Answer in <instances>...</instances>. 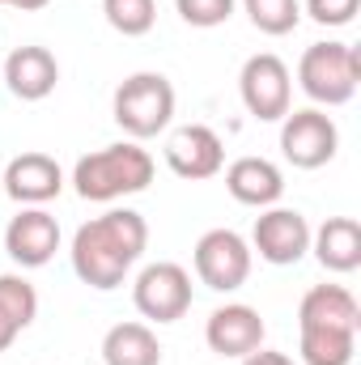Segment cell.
Returning a JSON list of instances; mask_svg holds the SVG:
<instances>
[{"mask_svg": "<svg viewBox=\"0 0 361 365\" xmlns=\"http://www.w3.org/2000/svg\"><path fill=\"white\" fill-rule=\"evenodd\" d=\"M149 247V221L136 208H111L73 234V272L90 289H119Z\"/></svg>", "mask_w": 361, "mask_h": 365, "instance_id": "6da1fadb", "label": "cell"}, {"mask_svg": "<svg viewBox=\"0 0 361 365\" xmlns=\"http://www.w3.org/2000/svg\"><path fill=\"white\" fill-rule=\"evenodd\" d=\"M153 182V158L141 140H119L98 153H86L73 166V187L90 204H115L123 195H141Z\"/></svg>", "mask_w": 361, "mask_h": 365, "instance_id": "7a4b0ae2", "label": "cell"}, {"mask_svg": "<svg viewBox=\"0 0 361 365\" xmlns=\"http://www.w3.org/2000/svg\"><path fill=\"white\" fill-rule=\"evenodd\" d=\"M175 86L162 73H132L119 81V90L111 98V115L123 128L128 140H153L171 128L175 119Z\"/></svg>", "mask_w": 361, "mask_h": 365, "instance_id": "3957f363", "label": "cell"}, {"mask_svg": "<svg viewBox=\"0 0 361 365\" xmlns=\"http://www.w3.org/2000/svg\"><path fill=\"white\" fill-rule=\"evenodd\" d=\"M298 86L319 106H345L361 86L357 47L349 43H310L298 60Z\"/></svg>", "mask_w": 361, "mask_h": 365, "instance_id": "277c9868", "label": "cell"}, {"mask_svg": "<svg viewBox=\"0 0 361 365\" xmlns=\"http://www.w3.org/2000/svg\"><path fill=\"white\" fill-rule=\"evenodd\" d=\"M336 149H340V128L327 110L306 106V110H289L280 119V153L289 166L319 170L336 158Z\"/></svg>", "mask_w": 361, "mask_h": 365, "instance_id": "5b68a950", "label": "cell"}, {"mask_svg": "<svg viewBox=\"0 0 361 365\" xmlns=\"http://www.w3.org/2000/svg\"><path fill=\"white\" fill-rule=\"evenodd\" d=\"M238 93H243V106L247 115H255L260 123H280L293 106V77H289V64L272 51H260L243 64L238 73Z\"/></svg>", "mask_w": 361, "mask_h": 365, "instance_id": "8992f818", "label": "cell"}, {"mask_svg": "<svg viewBox=\"0 0 361 365\" xmlns=\"http://www.w3.org/2000/svg\"><path fill=\"white\" fill-rule=\"evenodd\" d=\"M251 255L255 251L238 230H208V234H200V242L191 251V264H195L200 284H208L217 293H234L251 276Z\"/></svg>", "mask_w": 361, "mask_h": 365, "instance_id": "52a82bcc", "label": "cell"}, {"mask_svg": "<svg viewBox=\"0 0 361 365\" xmlns=\"http://www.w3.org/2000/svg\"><path fill=\"white\" fill-rule=\"evenodd\" d=\"M191 272L183 264L158 259L149 268H141V276L132 280V302L149 323H179L191 310Z\"/></svg>", "mask_w": 361, "mask_h": 365, "instance_id": "ba28073f", "label": "cell"}, {"mask_svg": "<svg viewBox=\"0 0 361 365\" xmlns=\"http://www.w3.org/2000/svg\"><path fill=\"white\" fill-rule=\"evenodd\" d=\"M251 251H260V259L272 268H289L298 259H306L310 251V221L298 208H260L255 230H251Z\"/></svg>", "mask_w": 361, "mask_h": 365, "instance_id": "9c48e42d", "label": "cell"}, {"mask_svg": "<svg viewBox=\"0 0 361 365\" xmlns=\"http://www.w3.org/2000/svg\"><path fill=\"white\" fill-rule=\"evenodd\" d=\"M264 336H268L264 314L255 306H247V302H225L204 323V344L217 357H230V361H243L247 353L264 349Z\"/></svg>", "mask_w": 361, "mask_h": 365, "instance_id": "30bf717a", "label": "cell"}, {"mask_svg": "<svg viewBox=\"0 0 361 365\" xmlns=\"http://www.w3.org/2000/svg\"><path fill=\"white\" fill-rule=\"evenodd\" d=\"M166 166L187 182L217 179L225 170V145L208 123H183L166 136Z\"/></svg>", "mask_w": 361, "mask_h": 365, "instance_id": "8fae6325", "label": "cell"}, {"mask_svg": "<svg viewBox=\"0 0 361 365\" xmlns=\"http://www.w3.org/2000/svg\"><path fill=\"white\" fill-rule=\"evenodd\" d=\"M4 251L21 268H43L60 251V221L47 208H21L4 225Z\"/></svg>", "mask_w": 361, "mask_h": 365, "instance_id": "7c38bea8", "label": "cell"}, {"mask_svg": "<svg viewBox=\"0 0 361 365\" xmlns=\"http://www.w3.org/2000/svg\"><path fill=\"white\" fill-rule=\"evenodd\" d=\"M0 182L9 191V200H17L26 208H43L47 200H56L64 191V170L47 153H21V158H13L4 166V179Z\"/></svg>", "mask_w": 361, "mask_h": 365, "instance_id": "4fadbf2b", "label": "cell"}, {"mask_svg": "<svg viewBox=\"0 0 361 365\" xmlns=\"http://www.w3.org/2000/svg\"><path fill=\"white\" fill-rule=\"evenodd\" d=\"M4 86L21 102H43L60 86V60L47 47L26 43V47L9 51V60H4Z\"/></svg>", "mask_w": 361, "mask_h": 365, "instance_id": "5bb4252c", "label": "cell"}, {"mask_svg": "<svg viewBox=\"0 0 361 365\" xmlns=\"http://www.w3.org/2000/svg\"><path fill=\"white\" fill-rule=\"evenodd\" d=\"M225 191L238 204H247V208H272L285 195V175H280L276 162L247 153V158H238V162L225 166Z\"/></svg>", "mask_w": 361, "mask_h": 365, "instance_id": "9a60e30c", "label": "cell"}, {"mask_svg": "<svg viewBox=\"0 0 361 365\" xmlns=\"http://www.w3.org/2000/svg\"><path fill=\"white\" fill-rule=\"evenodd\" d=\"M298 327H336V331H357L361 306L345 284H315L306 289L298 306Z\"/></svg>", "mask_w": 361, "mask_h": 365, "instance_id": "2e32d148", "label": "cell"}, {"mask_svg": "<svg viewBox=\"0 0 361 365\" xmlns=\"http://www.w3.org/2000/svg\"><path fill=\"white\" fill-rule=\"evenodd\" d=\"M310 251L327 272H357L361 268V225L353 217H327L310 230Z\"/></svg>", "mask_w": 361, "mask_h": 365, "instance_id": "e0dca14e", "label": "cell"}, {"mask_svg": "<svg viewBox=\"0 0 361 365\" xmlns=\"http://www.w3.org/2000/svg\"><path fill=\"white\" fill-rule=\"evenodd\" d=\"M106 365H162V340L149 323H115L102 336Z\"/></svg>", "mask_w": 361, "mask_h": 365, "instance_id": "ac0fdd59", "label": "cell"}, {"mask_svg": "<svg viewBox=\"0 0 361 365\" xmlns=\"http://www.w3.org/2000/svg\"><path fill=\"white\" fill-rule=\"evenodd\" d=\"M39 319V289L17 272L0 276V353L13 349V340Z\"/></svg>", "mask_w": 361, "mask_h": 365, "instance_id": "d6986e66", "label": "cell"}, {"mask_svg": "<svg viewBox=\"0 0 361 365\" xmlns=\"http://www.w3.org/2000/svg\"><path fill=\"white\" fill-rule=\"evenodd\" d=\"M302 331V361L306 365H349L357 353V331H336V327H298Z\"/></svg>", "mask_w": 361, "mask_h": 365, "instance_id": "ffe728a7", "label": "cell"}, {"mask_svg": "<svg viewBox=\"0 0 361 365\" xmlns=\"http://www.w3.org/2000/svg\"><path fill=\"white\" fill-rule=\"evenodd\" d=\"M102 17H106V26L115 34L141 38L158 21V0H102Z\"/></svg>", "mask_w": 361, "mask_h": 365, "instance_id": "44dd1931", "label": "cell"}, {"mask_svg": "<svg viewBox=\"0 0 361 365\" xmlns=\"http://www.w3.org/2000/svg\"><path fill=\"white\" fill-rule=\"evenodd\" d=\"M243 9H247L251 26L260 34H272V38L293 34L302 21V0H243Z\"/></svg>", "mask_w": 361, "mask_h": 365, "instance_id": "7402d4cb", "label": "cell"}, {"mask_svg": "<svg viewBox=\"0 0 361 365\" xmlns=\"http://www.w3.org/2000/svg\"><path fill=\"white\" fill-rule=\"evenodd\" d=\"M234 4L238 0H175L179 17L195 30H213V26H225L234 17Z\"/></svg>", "mask_w": 361, "mask_h": 365, "instance_id": "603a6c76", "label": "cell"}, {"mask_svg": "<svg viewBox=\"0 0 361 365\" xmlns=\"http://www.w3.org/2000/svg\"><path fill=\"white\" fill-rule=\"evenodd\" d=\"M302 13H310V21L319 26H349L361 13V0H306Z\"/></svg>", "mask_w": 361, "mask_h": 365, "instance_id": "cb8c5ba5", "label": "cell"}, {"mask_svg": "<svg viewBox=\"0 0 361 365\" xmlns=\"http://www.w3.org/2000/svg\"><path fill=\"white\" fill-rule=\"evenodd\" d=\"M243 365H293L289 353H276V349H255V353H247Z\"/></svg>", "mask_w": 361, "mask_h": 365, "instance_id": "d4e9b609", "label": "cell"}, {"mask_svg": "<svg viewBox=\"0 0 361 365\" xmlns=\"http://www.w3.org/2000/svg\"><path fill=\"white\" fill-rule=\"evenodd\" d=\"M4 9H21V13H39V9H47L51 0H0Z\"/></svg>", "mask_w": 361, "mask_h": 365, "instance_id": "484cf974", "label": "cell"}]
</instances>
